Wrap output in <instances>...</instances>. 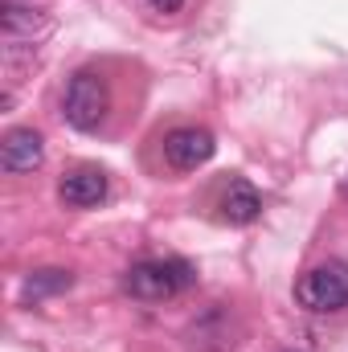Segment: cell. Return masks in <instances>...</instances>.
<instances>
[{
	"mask_svg": "<svg viewBox=\"0 0 348 352\" xmlns=\"http://www.w3.org/2000/svg\"><path fill=\"white\" fill-rule=\"evenodd\" d=\"M295 299H299V307L320 311V316L348 307V263L332 258V263L312 266V270L295 283Z\"/></svg>",
	"mask_w": 348,
	"mask_h": 352,
	"instance_id": "obj_1",
	"label": "cell"
},
{
	"mask_svg": "<svg viewBox=\"0 0 348 352\" xmlns=\"http://www.w3.org/2000/svg\"><path fill=\"white\" fill-rule=\"evenodd\" d=\"M58 197H62L70 209H90V205H98V201L107 197V176L98 173V168H78V173L62 176Z\"/></svg>",
	"mask_w": 348,
	"mask_h": 352,
	"instance_id": "obj_7",
	"label": "cell"
},
{
	"mask_svg": "<svg viewBox=\"0 0 348 352\" xmlns=\"http://www.w3.org/2000/svg\"><path fill=\"white\" fill-rule=\"evenodd\" d=\"M259 213H262V197L246 184V180H234L230 192H226V201H221V217H226L230 226H250Z\"/></svg>",
	"mask_w": 348,
	"mask_h": 352,
	"instance_id": "obj_8",
	"label": "cell"
},
{
	"mask_svg": "<svg viewBox=\"0 0 348 352\" xmlns=\"http://www.w3.org/2000/svg\"><path fill=\"white\" fill-rule=\"evenodd\" d=\"M70 287H74V274H70V270H62V266H45V270L25 274L21 295H25V299H45V295H62V291H70Z\"/></svg>",
	"mask_w": 348,
	"mask_h": 352,
	"instance_id": "obj_9",
	"label": "cell"
},
{
	"mask_svg": "<svg viewBox=\"0 0 348 352\" xmlns=\"http://www.w3.org/2000/svg\"><path fill=\"white\" fill-rule=\"evenodd\" d=\"M107 111H111V90H107V82L98 74H90V70L74 74L70 87H66V102H62L66 123L78 127V131H94L107 119Z\"/></svg>",
	"mask_w": 348,
	"mask_h": 352,
	"instance_id": "obj_2",
	"label": "cell"
},
{
	"mask_svg": "<svg viewBox=\"0 0 348 352\" xmlns=\"http://www.w3.org/2000/svg\"><path fill=\"white\" fill-rule=\"evenodd\" d=\"M180 4H184V0H152L156 12H180Z\"/></svg>",
	"mask_w": 348,
	"mask_h": 352,
	"instance_id": "obj_10",
	"label": "cell"
},
{
	"mask_svg": "<svg viewBox=\"0 0 348 352\" xmlns=\"http://www.w3.org/2000/svg\"><path fill=\"white\" fill-rule=\"evenodd\" d=\"M0 25H4V37H8V41H37L41 33H50V16H45L41 8L17 4V0H4Z\"/></svg>",
	"mask_w": 348,
	"mask_h": 352,
	"instance_id": "obj_6",
	"label": "cell"
},
{
	"mask_svg": "<svg viewBox=\"0 0 348 352\" xmlns=\"http://www.w3.org/2000/svg\"><path fill=\"white\" fill-rule=\"evenodd\" d=\"M188 283H193V270L184 263H164V258L131 266V274H127V291L135 299H144V303H164Z\"/></svg>",
	"mask_w": 348,
	"mask_h": 352,
	"instance_id": "obj_3",
	"label": "cell"
},
{
	"mask_svg": "<svg viewBox=\"0 0 348 352\" xmlns=\"http://www.w3.org/2000/svg\"><path fill=\"white\" fill-rule=\"evenodd\" d=\"M213 152H217V144L205 127H176L164 135V160L176 173H197L201 164L213 160Z\"/></svg>",
	"mask_w": 348,
	"mask_h": 352,
	"instance_id": "obj_4",
	"label": "cell"
},
{
	"mask_svg": "<svg viewBox=\"0 0 348 352\" xmlns=\"http://www.w3.org/2000/svg\"><path fill=\"white\" fill-rule=\"evenodd\" d=\"M45 160V140L33 131V127H12L4 140H0V168L12 176H25L33 168H41Z\"/></svg>",
	"mask_w": 348,
	"mask_h": 352,
	"instance_id": "obj_5",
	"label": "cell"
}]
</instances>
